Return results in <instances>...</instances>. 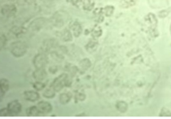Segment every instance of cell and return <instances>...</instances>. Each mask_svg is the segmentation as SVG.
Segmentation results:
<instances>
[{
    "label": "cell",
    "mask_w": 171,
    "mask_h": 119,
    "mask_svg": "<svg viewBox=\"0 0 171 119\" xmlns=\"http://www.w3.org/2000/svg\"><path fill=\"white\" fill-rule=\"evenodd\" d=\"M27 44L21 41L14 42L10 45V50L13 55L17 58L24 56L28 50Z\"/></svg>",
    "instance_id": "6da1fadb"
},
{
    "label": "cell",
    "mask_w": 171,
    "mask_h": 119,
    "mask_svg": "<svg viewBox=\"0 0 171 119\" xmlns=\"http://www.w3.org/2000/svg\"><path fill=\"white\" fill-rule=\"evenodd\" d=\"M68 14L65 11H60L55 13L52 17V22L56 27H63L68 20Z\"/></svg>",
    "instance_id": "7a4b0ae2"
},
{
    "label": "cell",
    "mask_w": 171,
    "mask_h": 119,
    "mask_svg": "<svg viewBox=\"0 0 171 119\" xmlns=\"http://www.w3.org/2000/svg\"><path fill=\"white\" fill-rule=\"evenodd\" d=\"M49 63L48 58L45 53H40L34 58L33 64L36 69H45Z\"/></svg>",
    "instance_id": "3957f363"
},
{
    "label": "cell",
    "mask_w": 171,
    "mask_h": 119,
    "mask_svg": "<svg viewBox=\"0 0 171 119\" xmlns=\"http://www.w3.org/2000/svg\"><path fill=\"white\" fill-rule=\"evenodd\" d=\"M67 75L62 74L54 79L51 86L56 92H60L66 85Z\"/></svg>",
    "instance_id": "277c9868"
},
{
    "label": "cell",
    "mask_w": 171,
    "mask_h": 119,
    "mask_svg": "<svg viewBox=\"0 0 171 119\" xmlns=\"http://www.w3.org/2000/svg\"><path fill=\"white\" fill-rule=\"evenodd\" d=\"M7 108L9 110L13 117L19 114L21 112L22 105L19 101L16 100L8 103Z\"/></svg>",
    "instance_id": "5b68a950"
},
{
    "label": "cell",
    "mask_w": 171,
    "mask_h": 119,
    "mask_svg": "<svg viewBox=\"0 0 171 119\" xmlns=\"http://www.w3.org/2000/svg\"><path fill=\"white\" fill-rule=\"evenodd\" d=\"M58 45V42L56 39H48L45 40L43 43V50L44 52H49L52 49L56 48Z\"/></svg>",
    "instance_id": "8992f818"
},
{
    "label": "cell",
    "mask_w": 171,
    "mask_h": 119,
    "mask_svg": "<svg viewBox=\"0 0 171 119\" xmlns=\"http://www.w3.org/2000/svg\"><path fill=\"white\" fill-rule=\"evenodd\" d=\"M37 106L41 114H49L53 110V107L51 104L47 101H40L37 103Z\"/></svg>",
    "instance_id": "52a82bcc"
},
{
    "label": "cell",
    "mask_w": 171,
    "mask_h": 119,
    "mask_svg": "<svg viewBox=\"0 0 171 119\" xmlns=\"http://www.w3.org/2000/svg\"><path fill=\"white\" fill-rule=\"evenodd\" d=\"M16 12V8L13 5H6L2 7L1 9V13L3 15L7 17L14 16Z\"/></svg>",
    "instance_id": "ba28073f"
},
{
    "label": "cell",
    "mask_w": 171,
    "mask_h": 119,
    "mask_svg": "<svg viewBox=\"0 0 171 119\" xmlns=\"http://www.w3.org/2000/svg\"><path fill=\"white\" fill-rule=\"evenodd\" d=\"M25 99L31 102H35L40 98L39 94L37 92L33 91H25L24 93Z\"/></svg>",
    "instance_id": "9c48e42d"
},
{
    "label": "cell",
    "mask_w": 171,
    "mask_h": 119,
    "mask_svg": "<svg viewBox=\"0 0 171 119\" xmlns=\"http://www.w3.org/2000/svg\"><path fill=\"white\" fill-rule=\"evenodd\" d=\"M33 77L37 81L44 80L47 76V73L45 69H36L33 73Z\"/></svg>",
    "instance_id": "30bf717a"
},
{
    "label": "cell",
    "mask_w": 171,
    "mask_h": 119,
    "mask_svg": "<svg viewBox=\"0 0 171 119\" xmlns=\"http://www.w3.org/2000/svg\"><path fill=\"white\" fill-rule=\"evenodd\" d=\"M26 114L28 117H37L41 114L37 106L29 107L26 111Z\"/></svg>",
    "instance_id": "8fae6325"
},
{
    "label": "cell",
    "mask_w": 171,
    "mask_h": 119,
    "mask_svg": "<svg viewBox=\"0 0 171 119\" xmlns=\"http://www.w3.org/2000/svg\"><path fill=\"white\" fill-rule=\"evenodd\" d=\"M10 87L9 82L5 78H2L0 81L1 97L3 96L5 93L8 91Z\"/></svg>",
    "instance_id": "7c38bea8"
},
{
    "label": "cell",
    "mask_w": 171,
    "mask_h": 119,
    "mask_svg": "<svg viewBox=\"0 0 171 119\" xmlns=\"http://www.w3.org/2000/svg\"><path fill=\"white\" fill-rule=\"evenodd\" d=\"M45 23V19L43 18L37 19V20H35L34 21L32 22V24H31V27L32 30H39L44 25Z\"/></svg>",
    "instance_id": "4fadbf2b"
},
{
    "label": "cell",
    "mask_w": 171,
    "mask_h": 119,
    "mask_svg": "<svg viewBox=\"0 0 171 119\" xmlns=\"http://www.w3.org/2000/svg\"><path fill=\"white\" fill-rule=\"evenodd\" d=\"M60 38L63 41L65 42L70 41L72 39V36L71 32L66 29L61 32Z\"/></svg>",
    "instance_id": "5bb4252c"
},
{
    "label": "cell",
    "mask_w": 171,
    "mask_h": 119,
    "mask_svg": "<svg viewBox=\"0 0 171 119\" xmlns=\"http://www.w3.org/2000/svg\"><path fill=\"white\" fill-rule=\"evenodd\" d=\"M70 28L73 31L74 35L79 36L82 32V28L77 22H75L70 25Z\"/></svg>",
    "instance_id": "9a60e30c"
},
{
    "label": "cell",
    "mask_w": 171,
    "mask_h": 119,
    "mask_svg": "<svg viewBox=\"0 0 171 119\" xmlns=\"http://www.w3.org/2000/svg\"><path fill=\"white\" fill-rule=\"evenodd\" d=\"M71 98L70 94L63 93L60 95L59 98L60 102L62 104H67L70 101Z\"/></svg>",
    "instance_id": "2e32d148"
},
{
    "label": "cell",
    "mask_w": 171,
    "mask_h": 119,
    "mask_svg": "<svg viewBox=\"0 0 171 119\" xmlns=\"http://www.w3.org/2000/svg\"><path fill=\"white\" fill-rule=\"evenodd\" d=\"M54 89L51 87L46 89L43 92V95L45 98L50 99L55 97L56 95Z\"/></svg>",
    "instance_id": "e0dca14e"
},
{
    "label": "cell",
    "mask_w": 171,
    "mask_h": 119,
    "mask_svg": "<svg viewBox=\"0 0 171 119\" xmlns=\"http://www.w3.org/2000/svg\"><path fill=\"white\" fill-rule=\"evenodd\" d=\"M51 56L52 58L59 63L62 62L64 59V57L62 54L55 51L51 52Z\"/></svg>",
    "instance_id": "ac0fdd59"
},
{
    "label": "cell",
    "mask_w": 171,
    "mask_h": 119,
    "mask_svg": "<svg viewBox=\"0 0 171 119\" xmlns=\"http://www.w3.org/2000/svg\"><path fill=\"white\" fill-rule=\"evenodd\" d=\"M137 0H122L120 3L121 7L123 8H128L134 5Z\"/></svg>",
    "instance_id": "d6986e66"
},
{
    "label": "cell",
    "mask_w": 171,
    "mask_h": 119,
    "mask_svg": "<svg viewBox=\"0 0 171 119\" xmlns=\"http://www.w3.org/2000/svg\"><path fill=\"white\" fill-rule=\"evenodd\" d=\"M46 87L45 84L37 81L33 84V87L37 91H41Z\"/></svg>",
    "instance_id": "ffe728a7"
},
{
    "label": "cell",
    "mask_w": 171,
    "mask_h": 119,
    "mask_svg": "<svg viewBox=\"0 0 171 119\" xmlns=\"http://www.w3.org/2000/svg\"><path fill=\"white\" fill-rule=\"evenodd\" d=\"M0 116L1 117H13L12 114L7 107L1 109L0 111Z\"/></svg>",
    "instance_id": "44dd1931"
},
{
    "label": "cell",
    "mask_w": 171,
    "mask_h": 119,
    "mask_svg": "<svg viewBox=\"0 0 171 119\" xmlns=\"http://www.w3.org/2000/svg\"><path fill=\"white\" fill-rule=\"evenodd\" d=\"M159 116H161V117H171V113L169 110L164 107L161 110Z\"/></svg>",
    "instance_id": "7402d4cb"
},
{
    "label": "cell",
    "mask_w": 171,
    "mask_h": 119,
    "mask_svg": "<svg viewBox=\"0 0 171 119\" xmlns=\"http://www.w3.org/2000/svg\"><path fill=\"white\" fill-rule=\"evenodd\" d=\"M93 3L90 1L89 0H86L84 2V7L87 10H90L93 7Z\"/></svg>",
    "instance_id": "603a6c76"
},
{
    "label": "cell",
    "mask_w": 171,
    "mask_h": 119,
    "mask_svg": "<svg viewBox=\"0 0 171 119\" xmlns=\"http://www.w3.org/2000/svg\"><path fill=\"white\" fill-rule=\"evenodd\" d=\"M7 40L6 38L4 35L2 34V35H1V44H0L1 50L2 48L4 47L7 42Z\"/></svg>",
    "instance_id": "cb8c5ba5"
},
{
    "label": "cell",
    "mask_w": 171,
    "mask_h": 119,
    "mask_svg": "<svg viewBox=\"0 0 171 119\" xmlns=\"http://www.w3.org/2000/svg\"><path fill=\"white\" fill-rule=\"evenodd\" d=\"M57 68L56 66H51L49 69V71L50 73L52 74H54L57 72Z\"/></svg>",
    "instance_id": "d4e9b609"
},
{
    "label": "cell",
    "mask_w": 171,
    "mask_h": 119,
    "mask_svg": "<svg viewBox=\"0 0 171 119\" xmlns=\"http://www.w3.org/2000/svg\"><path fill=\"white\" fill-rule=\"evenodd\" d=\"M105 13L106 14H107L108 16L111 15L112 14L114 8L111 7H108L105 9Z\"/></svg>",
    "instance_id": "484cf974"
}]
</instances>
